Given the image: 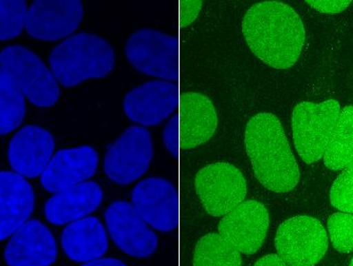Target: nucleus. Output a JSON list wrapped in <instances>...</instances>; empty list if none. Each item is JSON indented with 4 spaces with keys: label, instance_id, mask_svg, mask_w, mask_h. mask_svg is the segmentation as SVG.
Returning <instances> with one entry per match:
<instances>
[{
    "label": "nucleus",
    "instance_id": "1",
    "mask_svg": "<svg viewBox=\"0 0 353 266\" xmlns=\"http://www.w3.org/2000/svg\"><path fill=\"white\" fill-rule=\"evenodd\" d=\"M243 31L255 57L275 69L295 65L306 39L299 14L281 1L253 6L243 17Z\"/></svg>",
    "mask_w": 353,
    "mask_h": 266
},
{
    "label": "nucleus",
    "instance_id": "2",
    "mask_svg": "<svg viewBox=\"0 0 353 266\" xmlns=\"http://www.w3.org/2000/svg\"><path fill=\"white\" fill-rule=\"evenodd\" d=\"M245 148L256 178L270 192H291L299 182V168L281 121L259 113L248 123Z\"/></svg>",
    "mask_w": 353,
    "mask_h": 266
},
{
    "label": "nucleus",
    "instance_id": "3",
    "mask_svg": "<svg viewBox=\"0 0 353 266\" xmlns=\"http://www.w3.org/2000/svg\"><path fill=\"white\" fill-rule=\"evenodd\" d=\"M49 61L59 84L73 87L86 79L107 76L114 69L116 55L103 37L79 33L55 47Z\"/></svg>",
    "mask_w": 353,
    "mask_h": 266
},
{
    "label": "nucleus",
    "instance_id": "4",
    "mask_svg": "<svg viewBox=\"0 0 353 266\" xmlns=\"http://www.w3.org/2000/svg\"><path fill=\"white\" fill-rule=\"evenodd\" d=\"M125 55L139 72L166 81L179 79L178 37L159 30H139L127 41Z\"/></svg>",
    "mask_w": 353,
    "mask_h": 266
},
{
    "label": "nucleus",
    "instance_id": "5",
    "mask_svg": "<svg viewBox=\"0 0 353 266\" xmlns=\"http://www.w3.org/2000/svg\"><path fill=\"white\" fill-rule=\"evenodd\" d=\"M340 113V104L335 99L321 104L303 102L294 107L293 139L297 154L303 162L313 164L324 156Z\"/></svg>",
    "mask_w": 353,
    "mask_h": 266
},
{
    "label": "nucleus",
    "instance_id": "6",
    "mask_svg": "<svg viewBox=\"0 0 353 266\" xmlns=\"http://www.w3.org/2000/svg\"><path fill=\"white\" fill-rule=\"evenodd\" d=\"M0 67L32 104L43 108L57 104L59 99L57 79L30 50L21 45L8 47L0 53Z\"/></svg>",
    "mask_w": 353,
    "mask_h": 266
},
{
    "label": "nucleus",
    "instance_id": "7",
    "mask_svg": "<svg viewBox=\"0 0 353 266\" xmlns=\"http://www.w3.org/2000/svg\"><path fill=\"white\" fill-rule=\"evenodd\" d=\"M328 234L319 220L297 216L277 229L275 246L288 266H315L328 251Z\"/></svg>",
    "mask_w": 353,
    "mask_h": 266
},
{
    "label": "nucleus",
    "instance_id": "8",
    "mask_svg": "<svg viewBox=\"0 0 353 266\" xmlns=\"http://www.w3.org/2000/svg\"><path fill=\"white\" fill-rule=\"evenodd\" d=\"M154 156L150 131L132 126L109 145L104 160V172L112 182L128 185L148 172Z\"/></svg>",
    "mask_w": 353,
    "mask_h": 266
},
{
    "label": "nucleus",
    "instance_id": "9",
    "mask_svg": "<svg viewBox=\"0 0 353 266\" xmlns=\"http://www.w3.org/2000/svg\"><path fill=\"white\" fill-rule=\"evenodd\" d=\"M195 187L204 209L213 217L229 214L247 196L245 176L228 163H215L200 170Z\"/></svg>",
    "mask_w": 353,
    "mask_h": 266
},
{
    "label": "nucleus",
    "instance_id": "10",
    "mask_svg": "<svg viewBox=\"0 0 353 266\" xmlns=\"http://www.w3.org/2000/svg\"><path fill=\"white\" fill-rule=\"evenodd\" d=\"M109 235L123 253L145 259L156 253L158 237L132 203L117 201L105 212Z\"/></svg>",
    "mask_w": 353,
    "mask_h": 266
},
{
    "label": "nucleus",
    "instance_id": "11",
    "mask_svg": "<svg viewBox=\"0 0 353 266\" xmlns=\"http://www.w3.org/2000/svg\"><path fill=\"white\" fill-rule=\"evenodd\" d=\"M132 205L146 223L160 232L176 229L179 224V194L170 181L150 178L132 190Z\"/></svg>",
    "mask_w": 353,
    "mask_h": 266
},
{
    "label": "nucleus",
    "instance_id": "12",
    "mask_svg": "<svg viewBox=\"0 0 353 266\" xmlns=\"http://www.w3.org/2000/svg\"><path fill=\"white\" fill-rule=\"evenodd\" d=\"M84 17L79 0H39L28 9L26 30L41 41H57L72 34Z\"/></svg>",
    "mask_w": 353,
    "mask_h": 266
},
{
    "label": "nucleus",
    "instance_id": "13",
    "mask_svg": "<svg viewBox=\"0 0 353 266\" xmlns=\"http://www.w3.org/2000/svg\"><path fill=\"white\" fill-rule=\"evenodd\" d=\"M270 217L267 208L255 200L243 201L222 218L219 235L245 255L259 251L267 237Z\"/></svg>",
    "mask_w": 353,
    "mask_h": 266
},
{
    "label": "nucleus",
    "instance_id": "14",
    "mask_svg": "<svg viewBox=\"0 0 353 266\" xmlns=\"http://www.w3.org/2000/svg\"><path fill=\"white\" fill-rule=\"evenodd\" d=\"M179 88L166 81H148L124 97L125 114L143 126H156L168 119L179 105Z\"/></svg>",
    "mask_w": 353,
    "mask_h": 266
},
{
    "label": "nucleus",
    "instance_id": "15",
    "mask_svg": "<svg viewBox=\"0 0 353 266\" xmlns=\"http://www.w3.org/2000/svg\"><path fill=\"white\" fill-rule=\"evenodd\" d=\"M99 154L90 146L63 149L57 152L41 174V184L50 192L77 185L94 176Z\"/></svg>",
    "mask_w": 353,
    "mask_h": 266
},
{
    "label": "nucleus",
    "instance_id": "16",
    "mask_svg": "<svg viewBox=\"0 0 353 266\" xmlns=\"http://www.w3.org/2000/svg\"><path fill=\"white\" fill-rule=\"evenodd\" d=\"M57 255L52 232L41 222L29 221L12 236L6 248L9 266H49Z\"/></svg>",
    "mask_w": 353,
    "mask_h": 266
},
{
    "label": "nucleus",
    "instance_id": "17",
    "mask_svg": "<svg viewBox=\"0 0 353 266\" xmlns=\"http://www.w3.org/2000/svg\"><path fill=\"white\" fill-rule=\"evenodd\" d=\"M54 150V139L45 129L27 126L16 133L9 146V161L19 176L43 174Z\"/></svg>",
    "mask_w": 353,
    "mask_h": 266
},
{
    "label": "nucleus",
    "instance_id": "18",
    "mask_svg": "<svg viewBox=\"0 0 353 266\" xmlns=\"http://www.w3.org/2000/svg\"><path fill=\"white\" fill-rule=\"evenodd\" d=\"M34 192L23 176L0 172V240L13 236L31 216Z\"/></svg>",
    "mask_w": 353,
    "mask_h": 266
},
{
    "label": "nucleus",
    "instance_id": "19",
    "mask_svg": "<svg viewBox=\"0 0 353 266\" xmlns=\"http://www.w3.org/2000/svg\"><path fill=\"white\" fill-rule=\"evenodd\" d=\"M180 148H195L214 136L217 112L211 99L197 92H186L179 102Z\"/></svg>",
    "mask_w": 353,
    "mask_h": 266
},
{
    "label": "nucleus",
    "instance_id": "20",
    "mask_svg": "<svg viewBox=\"0 0 353 266\" xmlns=\"http://www.w3.org/2000/svg\"><path fill=\"white\" fill-rule=\"evenodd\" d=\"M103 190L98 183L83 182L55 192L46 203V218L54 225H63L83 219L98 209Z\"/></svg>",
    "mask_w": 353,
    "mask_h": 266
},
{
    "label": "nucleus",
    "instance_id": "21",
    "mask_svg": "<svg viewBox=\"0 0 353 266\" xmlns=\"http://www.w3.org/2000/svg\"><path fill=\"white\" fill-rule=\"evenodd\" d=\"M61 246L69 259L87 263L107 253L108 237L98 218H83L63 229Z\"/></svg>",
    "mask_w": 353,
    "mask_h": 266
},
{
    "label": "nucleus",
    "instance_id": "22",
    "mask_svg": "<svg viewBox=\"0 0 353 266\" xmlns=\"http://www.w3.org/2000/svg\"><path fill=\"white\" fill-rule=\"evenodd\" d=\"M323 158L331 170H345L353 162V106L341 111Z\"/></svg>",
    "mask_w": 353,
    "mask_h": 266
},
{
    "label": "nucleus",
    "instance_id": "23",
    "mask_svg": "<svg viewBox=\"0 0 353 266\" xmlns=\"http://www.w3.org/2000/svg\"><path fill=\"white\" fill-rule=\"evenodd\" d=\"M25 95L0 67V134L17 128L25 118Z\"/></svg>",
    "mask_w": 353,
    "mask_h": 266
},
{
    "label": "nucleus",
    "instance_id": "24",
    "mask_svg": "<svg viewBox=\"0 0 353 266\" xmlns=\"http://www.w3.org/2000/svg\"><path fill=\"white\" fill-rule=\"evenodd\" d=\"M194 266H241V254L219 234H208L198 241Z\"/></svg>",
    "mask_w": 353,
    "mask_h": 266
},
{
    "label": "nucleus",
    "instance_id": "25",
    "mask_svg": "<svg viewBox=\"0 0 353 266\" xmlns=\"http://www.w3.org/2000/svg\"><path fill=\"white\" fill-rule=\"evenodd\" d=\"M28 8L26 1H0V41L19 37L26 25Z\"/></svg>",
    "mask_w": 353,
    "mask_h": 266
},
{
    "label": "nucleus",
    "instance_id": "26",
    "mask_svg": "<svg viewBox=\"0 0 353 266\" xmlns=\"http://www.w3.org/2000/svg\"><path fill=\"white\" fill-rule=\"evenodd\" d=\"M329 237L333 247L341 253L353 251V214L335 212L328 219Z\"/></svg>",
    "mask_w": 353,
    "mask_h": 266
},
{
    "label": "nucleus",
    "instance_id": "27",
    "mask_svg": "<svg viewBox=\"0 0 353 266\" xmlns=\"http://www.w3.org/2000/svg\"><path fill=\"white\" fill-rule=\"evenodd\" d=\"M330 202L341 212L353 214V162L333 183L330 190Z\"/></svg>",
    "mask_w": 353,
    "mask_h": 266
},
{
    "label": "nucleus",
    "instance_id": "28",
    "mask_svg": "<svg viewBox=\"0 0 353 266\" xmlns=\"http://www.w3.org/2000/svg\"><path fill=\"white\" fill-rule=\"evenodd\" d=\"M163 142L168 152L174 158L179 156L180 149V132L179 116L174 115L166 124L163 131Z\"/></svg>",
    "mask_w": 353,
    "mask_h": 266
},
{
    "label": "nucleus",
    "instance_id": "29",
    "mask_svg": "<svg viewBox=\"0 0 353 266\" xmlns=\"http://www.w3.org/2000/svg\"><path fill=\"white\" fill-rule=\"evenodd\" d=\"M307 3L321 13L338 14L349 7L351 0H308Z\"/></svg>",
    "mask_w": 353,
    "mask_h": 266
},
{
    "label": "nucleus",
    "instance_id": "30",
    "mask_svg": "<svg viewBox=\"0 0 353 266\" xmlns=\"http://www.w3.org/2000/svg\"><path fill=\"white\" fill-rule=\"evenodd\" d=\"M202 1L200 0H182L180 1V25L188 27L197 19L201 10Z\"/></svg>",
    "mask_w": 353,
    "mask_h": 266
},
{
    "label": "nucleus",
    "instance_id": "31",
    "mask_svg": "<svg viewBox=\"0 0 353 266\" xmlns=\"http://www.w3.org/2000/svg\"><path fill=\"white\" fill-rule=\"evenodd\" d=\"M254 266H288L285 262L279 257V255L271 254V255L265 256L256 262Z\"/></svg>",
    "mask_w": 353,
    "mask_h": 266
},
{
    "label": "nucleus",
    "instance_id": "32",
    "mask_svg": "<svg viewBox=\"0 0 353 266\" xmlns=\"http://www.w3.org/2000/svg\"><path fill=\"white\" fill-rule=\"evenodd\" d=\"M82 266H127L124 262L116 258H104V259H97L93 261L87 262Z\"/></svg>",
    "mask_w": 353,
    "mask_h": 266
},
{
    "label": "nucleus",
    "instance_id": "33",
    "mask_svg": "<svg viewBox=\"0 0 353 266\" xmlns=\"http://www.w3.org/2000/svg\"><path fill=\"white\" fill-rule=\"evenodd\" d=\"M350 266H353V259L352 261H351Z\"/></svg>",
    "mask_w": 353,
    "mask_h": 266
}]
</instances>
